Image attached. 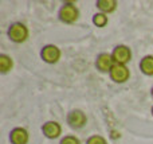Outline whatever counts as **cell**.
<instances>
[{"label":"cell","instance_id":"6da1fadb","mask_svg":"<svg viewBox=\"0 0 153 144\" xmlns=\"http://www.w3.org/2000/svg\"><path fill=\"white\" fill-rule=\"evenodd\" d=\"M58 19L65 24H73L79 19V10L74 1H65L58 11Z\"/></svg>","mask_w":153,"mask_h":144},{"label":"cell","instance_id":"7a4b0ae2","mask_svg":"<svg viewBox=\"0 0 153 144\" xmlns=\"http://www.w3.org/2000/svg\"><path fill=\"white\" fill-rule=\"evenodd\" d=\"M28 27L22 22H13V23L10 24V27L7 30V37L13 43H24L28 39Z\"/></svg>","mask_w":153,"mask_h":144},{"label":"cell","instance_id":"3957f363","mask_svg":"<svg viewBox=\"0 0 153 144\" xmlns=\"http://www.w3.org/2000/svg\"><path fill=\"white\" fill-rule=\"evenodd\" d=\"M62 51L58 46L55 45H45L40 50V58H42L43 62L48 65H54L61 59Z\"/></svg>","mask_w":153,"mask_h":144},{"label":"cell","instance_id":"277c9868","mask_svg":"<svg viewBox=\"0 0 153 144\" xmlns=\"http://www.w3.org/2000/svg\"><path fill=\"white\" fill-rule=\"evenodd\" d=\"M66 121H67V124H69L70 128H73V129H81V128H83V127L86 125L87 117H86V115H85L83 110H81V109H73V110H70V112L67 113Z\"/></svg>","mask_w":153,"mask_h":144},{"label":"cell","instance_id":"5b68a950","mask_svg":"<svg viewBox=\"0 0 153 144\" xmlns=\"http://www.w3.org/2000/svg\"><path fill=\"white\" fill-rule=\"evenodd\" d=\"M109 77L116 84H124L130 78V70L126 65L114 63V66L111 67L110 73H109Z\"/></svg>","mask_w":153,"mask_h":144},{"label":"cell","instance_id":"8992f818","mask_svg":"<svg viewBox=\"0 0 153 144\" xmlns=\"http://www.w3.org/2000/svg\"><path fill=\"white\" fill-rule=\"evenodd\" d=\"M111 57L114 59V63L126 65L132 59V50L126 45H117L111 51Z\"/></svg>","mask_w":153,"mask_h":144},{"label":"cell","instance_id":"52a82bcc","mask_svg":"<svg viewBox=\"0 0 153 144\" xmlns=\"http://www.w3.org/2000/svg\"><path fill=\"white\" fill-rule=\"evenodd\" d=\"M114 66V59L111 53H100L95 58V69L101 73H110L111 67Z\"/></svg>","mask_w":153,"mask_h":144},{"label":"cell","instance_id":"ba28073f","mask_svg":"<svg viewBox=\"0 0 153 144\" xmlns=\"http://www.w3.org/2000/svg\"><path fill=\"white\" fill-rule=\"evenodd\" d=\"M42 132H43V135L50 140L58 139L62 135V125L58 121H46L42 125Z\"/></svg>","mask_w":153,"mask_h":144},{"label":"cell","instance_id":"9c48e42d","mask_svg":"<svg viewBox=\"0 0 153 144\" xmlns=\"http://www.w3.org/2000/svg\"><path fill=\"white\" fill-rule=\"evenodd\" d=\"M10 142L11 144H28L30 134L23 127H15L10 132Z\"/></svg>","mask_w":153,"mask_h":144},{"label":"cell","instance_id":"30bf717a","mask_svg":"<svg viewBox=\"0 0 153 144\" xmlns=\"http://www.w3.org/2000/svg\"><path fill=\"white\" fill-rule=\"evenodd\" d=\"M117 5H118L117 0H97L95 1V7L98 8V12L106 13V15L114 12Z\"/></svg>","mask_w":153,"mask_h":144},{"label":"cell","instance_id":"8fae6325","mask_svg":"<svg viewBox=\"0 0 153 144\" xmlns=\"http://www.w3.org/2000/svg\"><path fill=\"white\" fill-rule=\"evenodd\" d=\"M140 70L143 72V74L152 77L153 75V55H145L141 58Z\"/></svg>","mask_w":153,"mask_h":144},{"label":"cell","instance_id":"7c38bea8","mask_svg":"<svg viewBox=\"0 0 153 144\" xmlns=\"http://www.w3.org/2000/svg\"><path fill=\"white\" fill-rule=\"evenodd\" d=\"M13 67V61L8 54H0V73L1 74H7L12 70Z\"/></svg>","mask_w":153,"mask_h":144},{"label":"cell","instance_id":"4fadbf2b","mask_svg":"<svg viewBox=\"0 0 153 144\" xmlns=\"http://www.w3.org/2000/svg\"><path fill=\"white\" fill-rule=\"evenodd\" d=\"M93 24H94L95 27H100V28H102V27H105L106 24L109 23V18L106 13H102V12H95L94 15H93V19H91Z\"/></svg>","mask_w":153,"mask_h":144},{"label":"cell","instance_id":"5bb4252c","mask_svg":"<svg viewBox=\"0 0 153 144\" xmlns=\"http://www.w3.org/2000/svg\"><path fill=\"white\" fill-rule=\"evenodd\" d=\"M86 144H108V142L101 135H93L86 140Z\"/></svg>","mask_w":153,"mask_h":144},{"label":"cell","instance_id":"9a60e30c","mask_svg":"<svg viewBox=\"0 0 153 144\" xmlns=\"http://www.w3.org/2000/svg\"><path fill=\"white\" fill-rule=\"evenodd\" d=\"M59 144H81V140L75 135H66L65 137L61 139Z\"/></svg>","mask_w":153,"mask_h":144},{"label":"cell","instance_id":"2e32d148","mask_svg":"<svg viewBox=\"0 0 153 144\" xmlns=\"http://www.w3.org/2000/svg\"><path fill=\"white\" fill-rule=\"evenodd\" d=\"M151 94H152V98H153V86H152V90H151Z\"/></svg>","mask_w":153,"mask_h":144},{"label":"cell","instance_id":"e0dca14e","mask_svg":"<svg viewBox=\"0 0 153 144\" xmlns=\"http://www.w3.org/2000/svg\"><path fill=\"white\" fill-rule=\"evenodd\" d=\"M151 112H152V116H153V107H152V110H151Z\"/></svg>","mask_w":153,"mask_h":144}]
</instances>
